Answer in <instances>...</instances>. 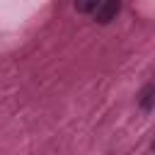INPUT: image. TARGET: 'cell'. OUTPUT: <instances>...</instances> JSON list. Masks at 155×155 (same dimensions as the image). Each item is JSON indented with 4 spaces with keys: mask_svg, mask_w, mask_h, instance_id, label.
Wrapping results in <instances>:
<instances>
[{
    "mask_svg": "<svg viewBox=\"0 0 155 155\" xmlns=\"http://www.w3.org/2000/svg\"><path fill=\"white\" fill-rule=\"evenodd\" d=\"M99 2L102 0H75V10L82 12V15H90V12H94L99 7Z\"/></svg>",
    "mask_w": 155,
    "mask_h": 155,
    "instance_id": "3",
    "label": "cell"
},
{
    "mask_svg": "<svg viewBox=\"0 0 155 155\" xmlns=\"http://www.w3.org/2000/svg\"><path fill=\"white\" fill-rule=\"evenodd\" d=\"M119 10H121V0H102L99 7L94 10V19L99 24H109L111 19H116Z\"/></svg>",
    "mask_w": 155,
    "mask_h": 155,
    "instance_id": "1",
    "label": "cell"
},
{
    "mask_svg": "<svg viewBox=\"0 0 155 155\" xmlns=\"http://www.w3.org/2000/svg\"><path fill=\"white\" fill-rule=\"evenodd\" d=\"M153 150H155V143H153Z\"/></svg>",
    "mask_w": 155,
    "mask_h": 155,
    "instance_id": "4",
    "label": "cell"
},
{
    "mask_svg": "<svg viewBox=\"0 0 155 155\" xmlns=\"http://www.w3.org/2000/svg\"><path fill=\"white\" fill-rule=\"evenodd\" d=\"M138 104H140V109H145V111H150V109L155 107V85H153V82H150V85H145V87L140 90Z\"/></svg>",
    "mask_w": 155,
    "mask_h": 155,
    "instance_id": "2",
    "label": "cell"
}]
</instances>
